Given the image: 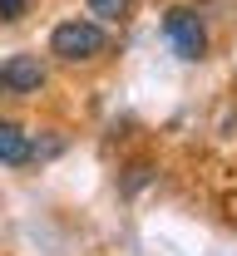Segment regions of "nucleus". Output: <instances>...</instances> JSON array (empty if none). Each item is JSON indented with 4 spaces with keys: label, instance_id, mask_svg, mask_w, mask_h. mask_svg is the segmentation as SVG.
<instances>
[{
    "label": "nucleus",
    "instance_id": "nucleus-1",
    "mask_svg": "<svg viewBox=\"0 0 237 256\" xmlns=\"http://www.w3.org/2000/svg\"><path fill=\"white\" fill-rule=\"evenodd\" d=\"M50 54L60 64H94L99 54H109V34L99 20H60L50 30Z\"/></svg>",
    "mask_w": 237,
    "mask_h": 256
},
{
    "label": "nucleus",
    "instance_id": "nucleus-2",
    "mask_svg": "<svg viewBox=\"0 0 237 256\" xmlns=\"http://www.w3.org/2000/svg\"><path fill=\"white\" fill-rule=\"evenodd\" d=\"M163 40L173 44V54L188 64H198L207 54V30L203 20H198V10H188V5H173L168 15H163Z\"/></svg>",
    "mask_w": 237,
    "mask_h": 256
},
{
    "label": "nucleus",
    "instance_id": "nucleus-3",
    "mask_svg": "<svg viewBox=\"0 0 237 256\" xmlns=\"http://www.w3.org/2000/svg\"><path fill=\"white\" fill-rule=\"evenodd\" d=\"M0 84H5V94H15V98L40 94L45 89V64L35 60V54H10V60L0 64Z\"/></svg>",
    "mask_w": 237,
    "mask_h": 256
},
{
    "label": "nucleus",
    "instance_id": "nucleus-4",
    "mask_svg": "<svg viewBox=\"0 0 237 256\" xmlns=\"http://www.w3.org/2000/svg\"><path fill=\"white\" fill-rule=\"evenodd\" d=\"M0 162L5 168H30L35 162V138L10 118H0Z\"/></svg>",
    "mask_w": 237,
    "mask_h": 256
},
{
    "label": "nucleus",
    "instance_id": "nucleus-5",
    "mask_svg": "<svg viewBox=\"0 0 237 256\" xmlns=\"http://www.w3.org/2000/svg\"><path fill=\"white\" fill-rule=\"evenodd\" d=\"M84 5H89V15H99L104 25H119L134 10V0H84Z\"/></svg>",
    "mask_w": 237,
    "mask_h": 256
},
{
    "label": "nucleus",
    "instance_id": "nucleus-6",
    "mask_svg": "<svg viewBox=\"0 0 237 256\" xmlns=\"http://www.w3.org/2000/svg\"><path fill=\"white\" fill-rule=\"evenodd\" d=\"M30 0H0V20H25Z\"/></svg>",
    "mask_w": 237,
    "mask_h": 256
},
{
    "label": "nucleus",
    "instance_id": "nucleus-7",
    "mask_svg": "<svg viewBox=\"0 0 237 256\" xmlns=\"http://www.w3.org/2000/svg\"><path fill=\"white\" fill-rule=\"evenodd\" d=\"M143 182H148V168H134V178H129V192H138Z\"/></svg>",
    "mask_w": 237,
    "mask_h": 256
},
{
    "label": "nucleus",
    "instance_id": "nucleus-8",
    "mask_svg": "<svg viewBox=\"0 0 237 256\" xmlns=\"http://www.w3.org/2000/svg\"><path fill=\"white\" fill-rule=\"evenodd\" d=\"M0 94H5V84H0Z\"/></svg>",
    "mask_w": 237,
    "mask_h": 256
}]
</instances>
